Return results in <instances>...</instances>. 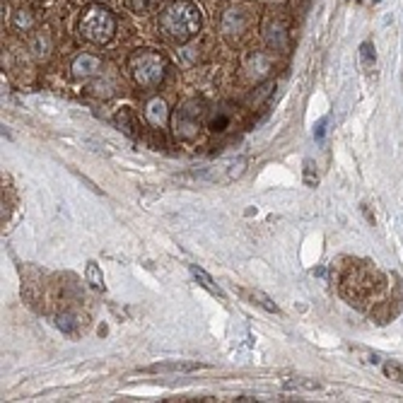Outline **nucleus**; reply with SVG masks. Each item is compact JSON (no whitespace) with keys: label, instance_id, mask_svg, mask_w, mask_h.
I'll return each mask as SVG.
<instances>
[{"label":"nucleus","instance_id":"obj_1","mask_svg":"<svg viewBox=\"0 0 403 403\" xmlns=\"http://www.w3.org/2000/svg\"><path fill=\"white\" fill-rule=\"evenodd\" d=\"M160 27L169 39L179 44L191 42L198 37L203 27V15L191 0H172L160 15Z\"/></svg>","mask_w":403,"mask_h":403},{"label":"nucleus","instance_id":"obj_2","mask_svg":"<svg viewBox=\"0 0 403 403\" xmlns=\"http://www.w3.org/2000/svg\"><path fill=\"white\" fill-rule=\"evenodd\" d=\"M116 34V17L101 3H92L82 10L80 37L89 44H109Z\"/></svg>","mask_w":403,"mask_h":403},{"label":"nucleus","instance_id":"obj_3","mask_svg":"<svg viewBox=\"0 0 403 403\" xmlns=\"http://www.w3.org/2000/svg\"><path fill=\"white\" fill-rule=\"evenodd\" d=\"M128 68H130V78L143 89H155L164 80V75H167V61H164V56L155 54V51H138V54H133L128 61Z\"/></svg>","mask_w":403,"mask_h":403},{"label":"nucleus","instance_id":"obj_4","mask_svg":"<svg viewBox=\"0 0 403 403\" xmlns=\"http://www.w3.org/2000/svg\"><path fill=\"white\" fill-rule=\"evenodd\" d=\"M201 118H203V101L201 99H189L174 111V135L179 140H194L201 130Z\"/></svg>","mask_w":403,"mask_h":403},{"label":"nucleus","instance_id":"obj_5","mask_svg":"<svg viewBox=\"0 0 403 403\" xmlns=\"http://www.w3.org/2000/svg\"><path fill=\"white\" fill-rule=\"evenodd\" d=\"M73 75L78 80H87V78H94L101 70V61L92 54H80L75 61H73Z\"/></svg>","mask_w":403,"mask_h":403},{"label":"nucleus","instance_id":"obj_6","mask_svg":"<svg viewBox=\"0 0 403 403\" xmlns=\"http://www.w3.org/2000/svg\"><path fill=\"white\" fill-rule=\"evenodd\" d=\"M145 118H147V123H150V126L162 128L164 123L169 121V106H167V101L160 99V97H155V99L147 101V106H145Z\"/></svg>","mask_w":403,"mask_h":403},{"label":"nucleus","instance_id":"obj_7","mask_svg":"<svg viewBox=\"0 0 403 403\" xmlns=\"http://www.w3.org/2000/svg\"><path fill=\"white\" fill-rule=\"evenodd\" d=\"M206 365L201 362H157V365H150V367H143V372H198L203 370Z\"/></svg>","mask_w":403,"mask_h":403},{"label":"nucleus","instance_id":"obj_8","mask_svg":"<svg viewBox=\"0 0 403 403\" xmlns=\"http://www.w3.org/2000/svg\"><path fill=\"white\" fill-rule=\"evenodd\" d=\"M116 126L123 130L126 135H130V138H135L138 135V121H135V113L130 111V109H121L116 113Z\"/></svg>","mask_w":403,"mask_h":403},{"label":"nucleus","instance_id":"obj_9","mask_svg":"<svg viewBox=\"0 0 403 403\" xmlns=\"http://www.w3.org/2000/svg\"><path fill=\"white\" fill-rule=\"evenodd\" d=\"M240 294H242L244 299H249V302H252V304H259L261 309H266V311H275V314H278V306H275L273 302H271L268 294H264L261 290H240Z\"/></svg>","mask_w":403,"mask_h":403},{"label":"nucleus","instance_id":"obj_10","mask_svg":"<svg viewBox=\"0 0 403 403\" xmlns=\"http://www.w3.org/2000/svg\"><path fill=\"white\" fill-rule=\"evenodd\" d=\"M230 121H232L230 111H225V109H213V113L208 116V128L213 130V133H223V130L230 126Z\"/></svg>","mask_w":403,"mask_h":403},{"label":"nucleus","instance_id":"obj_11","mask_svg":"<svg viewBox=\"0 0 403 403\" xmlns=\"http://www.w3.org/2000/svg\"><path fill=\"white\" fill-rule=\"evenodd\" d=\"M191 273H194V278H196L198 283H201L203 287H206L208 292H213L215 297H220V299H223V290H220V287L215 285V283H213V278H210V275L206 273V271H203V268H198V266H191Z\"/></svg>","mask_w":403,"mask_h":403},{"label":"nucleus","instance_id":"obj_12","mask_svg":"<svg viewBox=\"0 0 403 403\" xmlns=\"http://www.w3.org/2000/svg\"><path fill=\"white\" fill-rule=\"evenodd\" d=\"M85 275H87V283L94 287V290H104V275H101L99 266L94 261H89L87 268H85Z\"/></svg>","mask_w":403,"mask_h":403},{"label":"nucleus","instance_id":"obj_13","mask_svg":"<svg viewBox=\"0 0 403 403\" xmlns=\"http://www.w3.org/2000/svg\"><path fill=\"white\" fill-rule=\"evenodd\" d=\"M78 326H80L78 316H73V314H61V316H58V328H61L63 333H68V336H75V333H78Z\"/></svg>","mask_w":403,"mask_h":403},{"label":"nucleus","instance_id":"obj_14","mask_svg":"<svg viewBox=\"0 0 403 403\" xmlns=\"http://www.w3.org/2000/svg\"><path fill=\"white\" fill-rule=\"evenodd\" d=\"M285 387L290 389H306V391H316L321 389V382H316V379H287Z\"/></svg>","mask_w":403,"mask_h":403},{"label":"nucleus","instance_id":"obj_15","mask_svg":"<svg viewBox=\"0 0 403 403\" xmlns=\"http://www.w3.org/2000/svg\"><path fill=\"white\" fill-rule=\"evenodd\" d=\"M155 3H157V0H126L128 10H133L135 15H145V13H150V10L155 8Z\"/></svg>","mask_w":403,"mask_h":403},{"label":"nucleus","instance_id":"obj_16","mask_svg":"<svg viewBox=\"0 0 403 403\" xmlns=\"http://www.w3.org/2000/svg\"><path fill=\"white\" fill-rule=\"evenodd\" d=\"M384 374L394 379V382L403 384V365H401V362H396V360L384 362Z\"/></svg>","mask_w":403,"mask_h":403},{"label":"nucleus","instance_id":"obj_17","mask_svg":"<svg viewBox=\"0 0 403 403\" xmlns=\"http://www.w3.org/2000/svg\"><path fill=\"white\" fill-rule=\"evenodd\" d=\"M362 61H365V66L367 68H374V46H372V44H362Z\"/></svg>","mask_w":403,"mask_h":403},{"label":"nucleus","instance_id":"obj_18","mask_svg":"<svg viewBox=\"0 0 403 403\" xmlns=\"http://www.w3.org/2000/svg\"><path fill=\"white\" fill-rule=\"evenodd\" d=\"M32 27V17H30V13H27V10H20V13H17V27Z\"/></svg>","mask_w":403,"mask_h":403},{"label":"nucleus","instance_id":"obj_19","mask_svg":"<svg viewBox=\"0 0 403 403\" xmlns=\"http://www.w3.org/2000/svg\"><path fill=\"white\" fill-rule=\"evenodd\" d=\"M311 167H314V162L306 160V162H304V181H306L309 186H314V179H311ZM314 174H316V169H314Z\"/></svg>","mask_w":403,"mask_h":403}]
</instances>
